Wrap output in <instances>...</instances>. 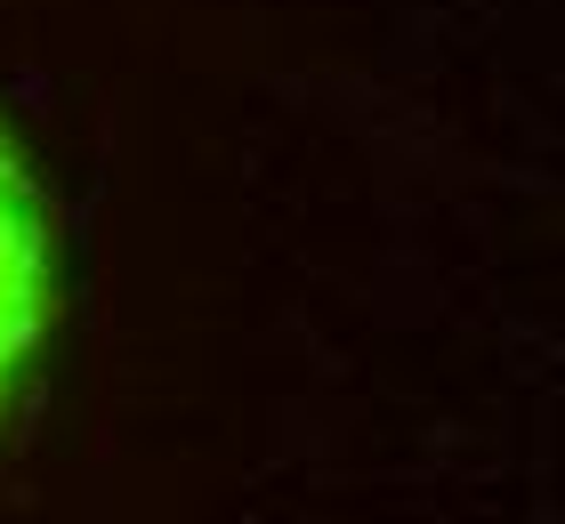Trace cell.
<instances>
[{"instance_id":"obj_1","label":"cell","mask_w":565,"mask_h":524,"mask_svg":"<svg viewBox=\"0 0 565 524\" xmlns=\"http://www.w3.org/2000/svg\"><path fill=\"white\" fill-rule=\"evenodd\" d=\"M65 299V250H57V210L41 194L33 153L17 146V129L0 121V419L24 396L33 363L57 331Z\"/></svg>"}]
</instances>
